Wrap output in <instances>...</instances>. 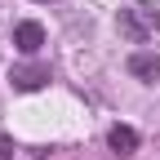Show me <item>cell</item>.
I'll return each instance as SVG.
<instances>
[{
	"label": "cell",
	"mask_w": 160,
	"mask_h": 160,
	"mask_svg": "<svg viewBox=\"0 0 160 160\" xmlns=\"http://www.w3.org/2000/svg\"><path fill=\"white\" fill-rule=\"evenodd\" d=\"M36 5H49V0H36Z\"/></svg>",
	"instance_id": "7"
},
{
	"label": "cell",
	"mask_w": 160,
	"mask_h": 160,
	"mask_svg": "<svg viewBox=\"0 0 160 160\" xmlns=\"http://www.w3.org/2000/svg\"><path fill=\"white\" fill-rule=\"evenodd\" d=\"M107 147H111L116 156H133V151H138V129H133V125H111Z\"/></svg>",
	"instance_id": "4"
},
{
	"label": "cell",
	"mask_w": 160,
	"mask_h": 160,
	"mask_svg": "<svg viewBox=\"0 0 160 160\" xmlns=\"http://www.w3.org/2000/svg\"><path fill=\"white\" fill-rule=\"evenodd\" d=\"M9 85H13V89H22V93L45 89V85H49V67H40V62H22V67H13V71H9Z\"/></svg>",
	"instance_id": "2"
},
{
	"label": "cell",
	"mask_w": 160,
	"mask_h": 160,
	"mask_svg": "<svg viewBox=\"0 0 160 160\" xmlns=\"http://www.w3.org/2000/svg\"><path fill=\"white\" fill-rule=\"evenodd\" d=\"M13 45L22 49V53H40V45H45V27L31 22V18H27V22H18V27H13Z\"/></svg>",
	"instance_id": "3"
},
{
	"label": "cell",
	"mask_w": 160,
	"mask_h": 160,
	"mask_svg": "<svg viewBox=\"0 0 160 160\" xmlns=\"http://www.w3.org/2000/svg\"><path fill=\"white\" fill-rule=\"evenodd\" d=\"M129 71H133L138 80H156V76H160V53H151V49H138V53L129 58Z\"/></svg>",
	"instance_id": "5"
},
{
	"label": "cell",
	"mask_w": 160,
	"mask_h": 160,
	"mask_svg": "<svg viewBox=\"0 0 160 160\" xmlns=\"http://www.w3.org/2000/svg\"><path fill=\"white\" fill-rule=\"evenodd\" d=\"M116 27H120V36H125L129 45H147V40L160 36V13L151 5H129V9L116 13Z\"/></svg>",
	"instance_id": "1"
},
{
	"label": "cell",
	"mask_w": 160,
	"mask_h": 160,
	"mask_svg": "<svg viewBox=\"0 0 160 160\" xmlns=\"http://www.w3.org/2000/svg\"><path fill=\"white\" fill-rule=\"evenodd\" d=\"M0 160H13V138L0 133Z\"/></svg>",
	"instance_id": "6"
}]
</instances>
